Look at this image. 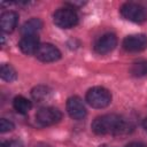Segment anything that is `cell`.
I'll return each mask as SVG.
<instances>
[{"mask_svg":"<svg viewBox=\"0 0 147 147\" xmlns=\"http://www.w3.org/2000/svg\"><path fill=\"white\" fill-rule=\"evenodd\" d=\"M67 111L69 116L76 121H80L86 116V108L84 106V102L77 95L70 96L67 100Z\"/></svg>","mask_w":147,"mask_h":147,"instance_id":"ba28073f","label":"cell"},{"mask_svg":"<svg viewBox=\"0 0 147 147\" xmlns=\"http://www.w3.org/2000/svg\"><path fill=\"white\" fill-rule=\"evenodd\" d=\"M48 94H49V88L44 85H38V86L33 87L31 91L32 98L37 101H42L45 98H47Z\"/></svg>","mask_w":147,"mask_h":147,"instance_id":"2e32d148","label":"cell"},{"mask_svg":"<svg viewBox=\"0 0 147 147\" xmlns=\"http://www.w3.org/2000/svg\"><path fill=\"white\" fill-rule=\"evenodd\" d=\"M122 46L126 52H131V53L141 52L147 48V36L142 33L130 34L124 38Z\"/></svg>","mask_w":147,"mask_h":147,"instance_id":"8992f818","label":"cell"},{"mask_svg":"<svg viewBox=\"0 0 147 147\" xmlns=\"http://www.w3.org/2000/svg\"><path fill=\"white\" fill-rule=\"evenodd\" d=\"M121 15L133 23H142L147 21V9L137 2H125L122 5L121 9Z\"/></svg>","mask_w":147,"mask_h":147,"instance_id":"3957f363","label":"cell"},{"mask_svg":"<svg viewBox=\"0 0 147 147\" xmlns=\"http://www.w3.org/2000/svg\"><path fill=\"white\" fill-rule=\"evenodd\" d=\"M17 21H18V15L15 11H5L1 15L0 18V26L1 30L6 33H10L15 30L16 25H17Z\"/></svg>","mask_w":147,"mask_h":147,"instance_id":"8fae6325","label":"cell"},{"mask_svg":"<svg viewBox=\"0 0 147 147\" xmlns=\"http://www.w3.org/2000/svg\"><path fill=\"white\" fill-rule=\"evenodd\" d=\"M94 133L103 134H124L132 129L130 122L116 114H106L96 117L91 125Z\"/></svg>","mask_w":147,"mask_h":147,"instance_id":"6da1fadb","label":"cell"},{"mask_svg":"<svg viewBox=\"0 0 147 147\" xmlns=\"http://www.w3.org/2000/svg\"><path fill=\"white\" fill-rule=\"evenodd\" d=\"M14 129V123L6 119V118H1L0 119V131L2 133L5 132H8V131H11Z\"/></svg>","mask_w":147,"mask_h":147,"instance_id":"e0dca14e","label":"cell"},{"mask_svg":"<svg viewBox=\"0 0 147 147\" xmlns=\"http://www.w3.org/2000/svg\"><path fill=\"white\" fill-rule=\"evenodd\" d=\"M126 147H147V145L144 142H140V141H133V142L127 144Z\"/></svg>","mask_w":147,"mask_h":147,"instance_id":"d6986e66","label":"cell"},{"mask_svg":"<svg viewBox=\"0 0 147 147\" xmlns=\"http://www.w3.org/2000/svg\"><path fill=\"white\" fill-rule=\"evenodd\" d=\"M42 28V22L40 18H31L29 21H26L22 26H21V33L22 36H31V34H36L40 29Z\"/></svg>","mask_w":147,"mask_h":147,"instance_id":"7c38bea8","label":"cell"},{"mask_svg":"<svg viewBox=\"0 0 147 147\" xmlns=\"http://www.w3.org/2000/svg\"><path fill=\"white\" fill-rule=\"evenodd\" d=\"M86 101L91 107L96 109H102L110 105L111 94L107 88L102 86H95L87 91Z\"/></svg>","mask_w":147,"mask_h":147,"instance_id":"7a4b0ae2","label":"cell"},{"mask_svg":"<svg viewBox=\"0 0 147 147\" xmlns=\"http://www.w3.org/2000/svg\"><path fill=\"white\" fill-rule=\"evenodd\" d=\"M18 46L21 48V51L24 54L31 55V54H36V52L38 51L40 44H39V38L37 34H31V36H24L20 42Z\"/></svg>","mask_w":147,"mask_h":147,"instance_id":"30bf717a","label":"cell"},{"mask_svg":"<svg viewBox=\"0 0 147 147\" xmlns=\"http://www.w3.org/2000/svg\"><path fill=\"white\" fill-rule=\"evenodd\" d=\"M62 118V113L55 107L40 108L36 114V121L40 126H51L59 123Z\"/></svg>","mask_w":147,"mask_h":147,"instance_id":"5b68a950","label":"cell"},{"mask_svg":"<svg viewBox=\"0 0 147 147\" xmlns=\"http://www.w3.org/2000/svg\"><path fill=\"white\" fill-rule=\"evenodd\" d=\"M142 126H144V129H145V131L147 132V117L144 119V122H142Z\"/></svg>","mask_w":147,"mask_h":147,"instance_id":"ffe728a7","label":"cell"},{"mask_svg":"<svg viewBox=\"0 0 147 147\" xmlns=\"http://www.w3.org/2000/svg\"><path fill=\"white\" fill-rule=\"evenodd\" d=\"M34 55L39 61L49 63V62H55V61L60 60L61 52L59 51L57 47H55L52 44H40V46Z\"/></svg>","mask_w":147,"mask_h":147,"instance_id":"52a82bcc","label":"cell"},{"mask_svg":"<svg viewBox=\"0 0 147 147\" xmlns=\"http://www.w3.org/2000/svg\"><path fill=\"white\" fill-rule=\"evenodd\" d=\"M13 107L20 114H28L32 108V103L26 98L22 95H17L13 100Z\"/></svg>","mask_w":147,"mask_h":147,"instance_id":"4fadbf2b","label":"cell"},{"mask_svg":"<svg viewBox=\"0 0 147 147\" xmlns=\"http://www.w3.org/2000/svg\"><path fill=\"white\" fill-rule=\"evenodd\" d=\"M1 147H23V145L18 140H9V141L2 142Z\"/></svg>","mask_w":147,"mask_h":147,"instance_id":"ac0fdd59","label":"cell"},{"mask_svg":"<svg viewBox=\"0 0 147 147\" xmlns=\"http://www.w3.org/2000/svg\"><path fill=\"white\" fill-rule=\"evenodd\" d=\"M130 72L134 77H142L147 75V61L146 60H140L134 62L131 65Z\"/></svg>","mask_w":147,"mask_h":147,"instance_id":"5bb4252c","label":"cell"},{"mask_svg":"<svg viewBox=\"0 0 147 147\" xmlns=\"http://www.w3.org/2000/svg\"><path fill=\"white\" fill-rule=\"evenodd\" d=\"M1 78L8 83H11L14 80H16L17 78V74H16V70L10 65V64H7V63H3L1 65Z\"/></svg>","mask_w":147,"mask_h":147,"instance_id":"9a60e30c","label":"cell"},{"mask_svg":"<svg viewBox=\"0 0 147 147\" xmlns=\"http://www.w3.org/2000/svg\"><path fill=\"white\" fill-rule=\"evenodd\" d=\"M117 45V38L114 33H105L99 37L94 42V51L98 54H107L110 53Z\"/></svg>","mask_w":147,"mask_h":147,"instance_id":"9c48e42d","label":"cell"},{"mask_svg":"<svg viewBox=\"0 0 147 147\" xmlns=\"http://www.w3.org/2000/svg\"><path fill=\"white\" fill-rule=\"evenodd\" d=\"M53 21L61 29H70L78 23V15L72 7H64L54 13Z\"/></svg>","mask_w":147,"mask_h":147,"instance_id":"277c9868","label":"cell"}]
</instances>
